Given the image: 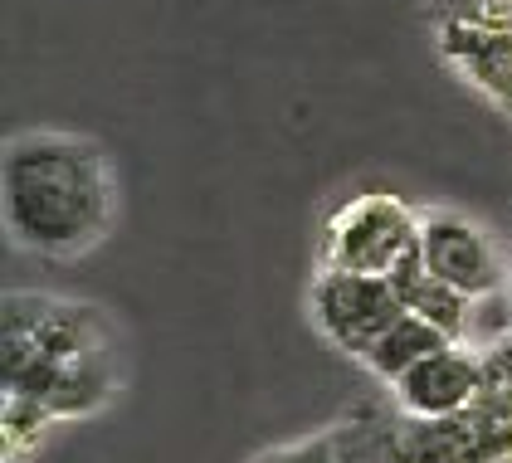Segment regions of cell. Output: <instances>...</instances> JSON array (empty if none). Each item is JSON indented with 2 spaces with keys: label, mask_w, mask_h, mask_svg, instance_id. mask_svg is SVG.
<instances>
[{
  "label": "cell",
  "mask_w": 512,
  "mask_h": 463,
  "mask_svg": "<svg viewBox=\"0 0 512 463\" xmlns=\"http://www.w3.org/2000/svg\"><path fill=\"white\" fill-rule=\"evenodd\" d=\"M5 298V395L40 400L49 415H83L108 390V356L98 347L93 308Z\"/></svg>",
  "instance_id": "obj_2"
},
{
  "label": "cell",
  "mask_w": 512,
  "mask_h": 463,
  "mask_svg": "<svg viewBox=\"0 0 512 463\" xmlns=\"http://www.w3.org/2000/svg\"><path fill=\"white\" fill-rule=\"evenodd\" d=\"M420 244V220L395 195H356L327 225V269L342 273H386Z\"/></svg>",
  "instance_id": "obj_3"
},
{
  "label": "cell",
  "mask_w": 512,
  "mask_h": 463,
  "mask_svg": "<svg viewBox=\"0 0 512 463\" xmlns=\"http://www.w3.org/2000/svg\"><path fill=\"white\" fill-rule=\"evenodd\" d=\"M420 259L434 278H444L464 298H483L498 283V259H493L488 234L449 210H434L420 220Z\"/></svg>",
  "instance_id": "obj_5"
},
{
  "label": "cell",
  "mask_w": 512,
  "mask_h": 463,
  "mask_svg": "<svg viewBox=\"0 0 512 463\" xmlns=\"http://www.w3.org/2000/svg\"><path fill=\"white\" fill-rule=\"evenodd\" d=\"M439 347H449V337L434 327V322H425V317H415V312H400L391 327L371 342V347L361 351V361L381 376V381H400L415 361H425L430 351H439Z\"/></svg>",
  "instance_id": "obj_9"
},
{
  "label": "cell",
  "mask_w": 512,
  "mask_h": 463,
  "mask_svg": "<svg viewBox=\"0 0 512 463\" xmlns=\"http://www.w3.org/2000/svg\"><path fill=\"white\" fill-rule=\"evenodd\" d=\"M483 376L488 371L478 366V356H469L459 342H449V347L430 351L425 361H415L395 381V395L415 420H454L483 395Z\"/></svg>",
  "instance_id": "obj_6"
},
{
  "label": "cell",
  "mask_w": 512,
  "mask_h": 463,
  "mask_svg": "<svg viewBox=\"0 0 512 463\" xmlns=\"http://www.w3.org/2000/svg\"><path fill=\"white\" fill-rule=\"evenodd\" d=\"M400 312H405V303H400V293H395V283L386 273H342V269L317 273L313 283L317 327L352 356L371 347Z\"/></svg>",
  "instance_id": "obj_4"
},
{
  "label": "cell",
  "mask_w": 512,
  "mask_h": 463,
  "mask_svg": "<svg viewBox=\"0 0 512 463\" xmlns=\"http://www.w3.org/2000/svg\"><path fill=\"white\" fill-rule=\"evenodd\" d=\"M5 230L15 244L69 259L98 244L113 220V171L103 147L69 132H25L0 166Z\"/></svg>",
  "instance_id": "obj_1"
},
{
  "label": "cell",
  "mask_w": 512,
  "mask_h": 463,
  "mask_svg": "<svg viewBox=\"0 0 512 463\" xmlns=\"http://www.w3.org/2000/svg\"><path fill=\"white\" fill-rule=\"evenodd\" d=\"M395 293H400V303H405V312H415V317H425V322H434L449 342H459L464 337V327H469V303L473 298H464L459 288H449L444 278H434L430 269H425V259H420V244L395 264L391 273Z\"/></svg>",
  "instance_id": "obj_8"
},
{
  "label": "cell",
  "mask_w": 512,
  "mask_h": 463,
  "mask_svg": "<svg viewBox=\"0 0 512 463\" xmlns=\"http://www.w3.org/2000/svg\"><path fill=\"white\" fill-rule=\"evenodd\" d=\"M444 54L488 98H498L503 108H512V25H473V20H459V25L444 30Z\"/></svg>",
  "instance_id": "obj_7"
}]
</instances>
